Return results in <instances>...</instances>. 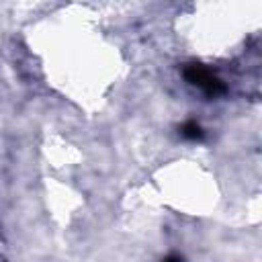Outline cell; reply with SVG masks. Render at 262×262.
<instances>
[{"label": "cell", "instance_id": "3", "mask_svg": "<svg viewBox=\"0 0 262 262\" xmlns=\"http://www.w3.org/2000/svg\"><path fill=\"white\" fill-rule=\"evenodd\" d=\"M162 262H184V260H182V256H178V254H170V256H166Z\"/></svg>", "mask_w": 262, "mask_h": 262}, {"label": "cell", "instance_id": "2", "mask_svg": "<svg viewBox=\"0 0 262 262\" xmlns=\"http://www.w3.org/2000/svg\"><path fill=\"white\" fill-rule=\"evenodd\" d=\"M180 135L186 137V139H201L203 137V127L194 121H186L180 127Z\"/></svg>", "mask_w": 262, "mask_h": 262}, {"label": "cell", "instance_id": "1", "mask_svg": "<svg viewBox=\"0 0 262 262\" xmlns=\"http://www.w3.org/2000/svg\"><path fill=\"white\" fill-rule=\"evenodd\" d=\"M184 78L188 80V84L201 88V90H203L205 94H209V96H217V94L225 92L223 82H221L209 68L201 66V63H188V66L184 68Z\"/></svg>", "mask_w": 262, "mask_h": 262}]
</instances>
